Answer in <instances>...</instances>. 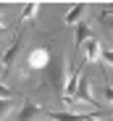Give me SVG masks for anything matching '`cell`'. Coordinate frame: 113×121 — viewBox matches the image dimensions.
Listing matches in <instances>:
<instances>
[{"mask_svg": "<svg viewBox=\"0 0 113 121\" xmlns=\"http://www.w3.org/2000/svg\"><path fill=\"white\" fill-rule=\"evenodd\" d=\"M103 97L108 100V103H113V87H110V84H105V87H103Z\"/></svg>", "mask_w": 113, "mask_h": 121, "instance_id": "obj_15", "label": "cell"}, {"mask_svg": "<svg viewBox=\"0 0 113 121\" xmlns=\"http://www.w3.org/2000/svg\"><path fill=\"white\" fill-rule=\"evenodd\" d=\"M100 60L108 66V69H113V48H108V50H103L100 53Z\"/></svg>", "mask_w": 113, "mask_h": 121, "instance_id": "obj_13", "label": "cell"}, {"mask_svg": "<svg viewBox=\"0 0 113 121\" xmlns=\"http://www.w3.org/2000/svg\"><path fill=\"white\" fill-rule=\"evenodd\" d=\"M82 50H84L87 63H95V60H100V53H103V48H100V42H97V37H89L87 42L82 45Z\"/></svg>", "mask_w": 113, "mask_h": 121, "instance_id": "obj_5", "label": "cell"}, {"mask_svg": "<svg viewBox=\"0 0 113 121\" xmlns=\"http://www.w3.org/2000/svg\"><path fill=\"white\" fill-rule=\"evenodd\" d=\"M11 111H13V100H3L0 97V118H5Z\"/></svg>", "mask_w": 113, "mask_h": 121, "instance_id": "obj_12", "label": "cell"}, {"mask_svg": "<svg viewBox=\"0 0 113 121\" xmlns=\"http://www.w3.org/2000/svg\"><path fill=\"white\" fill-rule=\"evenodd\" d=\"M37 13H40V3H26L21 8V21H32Z\"/></svg>", "mask_w": 113, "mask_h": 121, "instance_id": "obj_11", "label": "cell"}, {"mask_svg": "<svg viewBox=\"0 0 113 121\" xmlns=\"http://www.w3.org/2000/svg\"><path fill=\"white\" fill-rule=\"evenodd\" d=\"M103 21H105V24L110 26V32H113V16H110V13H103Z\"/></svg>", "mask_w": 113, "mask_h": 121, "instance_id": "obj_16", "label": "cell"}, {"mask_svg": "<svg viewBox=\"0 0 113 121\" xmlns=\"http://www.w3.org/2000/svg\"><path fill=\"white\" fill-rule=\"evenodd\" d=\"M18 48H21V34H18V37L13 39V42H11V48L3 53V74H8V71H11V66H13V60H16Z\"/></svg>", "mask_w": 113, "mask_h": 121, "instance_id": "obj_7", "label": "cell"}, {"mask_svg": "<svg viewBox=\"0 0 113 121\" xmlns=\"http://www.w3.org/2000/svg\"><path fill=\"white\" fill-rule=\"evenodd\" d=\"M89 37H92L89 26H87V24H76V26H74V48H76V50H82V45L87 42Z\"/></svg>", "mask_w": 113, "mask_h": 121, "instance_id": "obj_8", "label": "cell"}, {"mask_svg": "<svg viewBox=\"0 0 113 121\" xmlns=\"http://www.w3.org/2000/svg\"><path fill=\"white\" fill-rule=\"evenodd\" d=\"M47 63H50V50H47V48H34V50H29V55H26V69L40 71V69H47Z\"/></svg>", "mask_w": 113, "mask_h": 121, "instance_id": "obj_3", "label": "cell"}, {"mask_svg": "<svg viewBox=\"0 0 113 121\" xmlns=\"http://www.w3.org/2000/svg\"><path fill=\"white\" fill-rule=\"evenodd\" d=\"M82 71H84V69H74V71H68V76H66L63 95H61L66 105H71L74 100H76V87H79V76H82Z\"/></svg>", "mask_w": 113, "mask_h": 121, "instance_id": "obj_2", "label": "cell"}, {"mask_svg": "<svg viewBox=\"0 0 113 121\" xmlns=\"http://www.w3.org/2000/svg\"><path fill=\"white\" fill-rule=\"evenodd\" d=\"M3 8H5V3H0V11H3Z\"/></svg>", "mask_w": 113, "mask_h": 121, "instance_id": "obj_19", "label": "cell"}, {"mask_svg": "<svg viewBox=\"0 0 113 121\" xmlns=\"http://www.w3.org/2000/svg\"><path fill=\"white\" fill-rule=\"evenodd\" d=\"M53 121H87L84 113H47Z\"/></svg>", "mask_w": 113, "mask_h": 121, "instance_id": "obj_10", "label": "cell"}, {"mask_svg": "<svg viewBox=\"0 0 113 121\" xmlns=\"http://www.w3.org/2000/svg\"><path fill=\"white\" fill-rule=\"evenodd\" d=\"M76 100H82V103H89V105H97L95 95L89 92V79L84 76V71H82V76H79V87H76Z\"/></svg>", "mask_w": 113, "mask_h": 121, "instance_id": "obj_4", "label": "cell"}, {"mask_svg": "<svg viewBox=\"0 0 113 121\" xmlns=\"http://www.w3.org/2000/svg\"><path fill=\"white\" fill-rule=\"evenodd\" d=\"M3 32H5V24H3V21H0V37H3Z\"/></svg>", "mask_w": 113, "mask_h": 121, "instance_id": "obj_17", "label": "cell"}, {"mask_svg": "<svg viewBox=\"0 0 113 121\" xmlns=\"http://www.w3.org/2000/svg\"><path fill=\"white\" fill-rule=\"evenodd\" d=\"M84 8H87L84 3H79V5H74V8H71V11H68V13L63 16V21H66V24H79V18L84 16Z\"/></svg>", "mask_w": 113, "mask_h": 121, "instance_id": "obj_9", "label": "cell"}, {"mask_svg": "<svg viewBox=\"0 0 113 121\" xmlns=\"http://www.w3.org/2000/svg\"><path fill=\"white\" fill-rule=\"evenodd\" d=\"M0 97H3V100H13V90L5 87L3 82H0Z\"/></svg>", "mask_w": 113, "mask_h": 121, "instance_id": "obj_14", "label": "cell"}, {"mask_svg": "<svg viewBox=\"0 0 113 121\" xmlns=\"http://www.w3.org/2000/svg\"><path fill=\"white\" fill-rule=\"evenodd\" d=\"M87 121H100V118H92V116H87Z\"/></svg>", "mask_w": 113, "mask_h": 121, "instance_id": "obj_18", "label": "cell"}, {"mask_svg": "<svg viewBox=\"0 0 113 121\" xmlns=\"http://www.w3.org/2000/svg\"><path fill=\"white\" fill-rule=\"evenodd\" d=\"M50 84L58 90V92H63V84H66V55H58V58H50Z\"/></svg>", "mask_w": 113, "mask_h": 121, "instance_id": "obj_1", "label": "cell"}, {"mask_svg": "<svg viewBox=\"0 0 113 121\" xmlns=\"http://www.w3.org/2000/svg\"><path fill=\"white\" fill-rule=\"evenodd\" d=\"M40 113H42V108L37 105V103H32V100H24V105H21V111H18L16 121H34Z\"/></svg>", "mask_w": 113, "mask_h": 121, "instance_id": "obj_6", "label": "cell"}, {"mask_svg": "<svg viewBox=\"0 0 113 121\" xmlns=\"http://www.w3.org/2000/svg\"><path fill=\"white\" fill-rule=\"evenodd\" d=\"M110 116H113V113H110Z\"/></svg>", "mask_w": 113, "mask_h": 121, "instance_id": "obj_20", "label": "cell"}]
</instances>
